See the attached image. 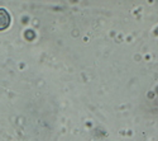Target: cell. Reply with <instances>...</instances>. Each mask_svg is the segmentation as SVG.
I'll return each instance as SVG.
<instances>
[{"label": "cell", "instance_id": "obj_1", "mask_svg": "<svg viewBox=\"0 0 158 141\" xmlns=\"http://www.w3.org/2000/svg\"><path fill=\"white\" fill-rule=\"evenodd\" d=\"M10 22H11V18L8 10L0 8V31H5L10 25Z\"/></svg>", "mask_w": 158, "mask_h": 141}]
</instances>
